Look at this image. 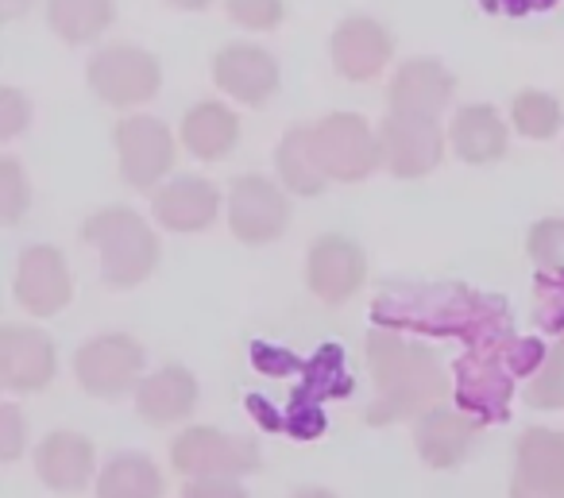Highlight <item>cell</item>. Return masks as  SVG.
Masks as SVG:
<instances>
[{"label":"cell","instance_id":"cell-16","mask_svg":"<svg viewBox=\"0 0 564 498\" xmlns=\"http://www.w3.org/2000/svg\"><path fill=\"white\" fill-rule=\"evenodd\" d=\"M453 74L433 58H410L399 66L387 89V105L394 117H417V120H437L453 101Z\"/></svg>","mask_w":564,"mask_h":498},{"label":"cell","instance_id":"cell-12","mask_svg":"<svg viewBox=\"0 0 564 498\" xmlns=\"http://www.w3.org/2000/svg\"><path fill=\"white\" fill-rule=\"evenodd\" d=\"M74 282L63 251L51 243H35L20 256L17 263V302L32 317H55L70 305Z\"/></svg>","mask_w":564,"mask_h":498},{"label":"cell","instance_id":"cell-21","mask_svg":"<svg viewBox=\"0 0 564 498\" xmlns=\"http://www.w3.org/2000/svg\"><path fill=\"white\" fill-rule=\"evenodd\" d=\"M448 143H453V151L464 163L484 166L499 163L507 155L510 132L491 105H464V109H456L453 124H448Z\"/></svg>","mask_w":564,"mask_h":498},{"label":"cell","instance_id":"cell-27","mask_svg":"<svg viewBox=\"0 0 564 498\" xmlns=\"http://www.w3.org/2000/svg\"><path fill=\"white\" fill-rule=\"evenodd\" d=\"M525 402L538 410H561L564 405V336L553 351L545 356V364L538 367V375L525 387Z\"/></svg>","mask_w":564,"mask_h":498},{"label":"cell","instance_id":"cell-24","mask_svg":"<svg viewBox=\"0 0 564 498\" xmlns=\"http://www.w3.org/2000/svg\"><path fill=\"white\" fill-rule=\"evenodd\" d=\"M97 498H163V472L143 452H120L97 475Z\"/></svg>","mask_w":564,"mask_h":498},{"label":"cell","instance_id":"cell-18","mask_svg":"<svg viewBox=\"0 0 564 498\" xmlns=\"http://www.w3.org/2000/svg\"><path fill=\"white\" fill-rule=\"evenodd\" d=\"M35 472L58 495H78L94 483V444L70 429H55L35 448Z\"/></svg>","mask_w":564,"mask_h":498},{"label":"cell","instance_id":"cell-23","mask_svg":"<svg viewBox=\"0 0 564 498\" xmlns=\"http://www.w3.org/2000/svg\"><path fill=\"white\" fill-rule=\"evenodd\" d=\"M274 166H279L282 186L291 194L302 197H317L325 186H329V174L322 171V159L314 151V128L299 124L282 136L279 151H274Z\"/></svg>","mask_w":564,"mask_h":498},{"label":"cell","instance_id":"cell-11","mask_svg":"<svg viewBox=\"0 0 564 498\" xmlns=\"http://www.w3.org/2000/svg\"><path fill=\"white\" fill-rule=\"evenodd\" d=\"M510 498H564V433L533 425L518 436Z\"/></svg>","mask_w":564,"mask_h":498},{"label":"cell","instance_id":"cell-8","mask_svg":"<svg viewBox=\"0 0 564 498\" xmlns=\"http://www.w3.org/2000/svg\"><path fill=\"white\" fill-rule=\"evenodd\" d=\"M112 143H117L120 174L128 186L135 190H155L159 182L171 174L174 166V136L163 120L155 117H124L112 128Z\"/></svg>","mask_w":564,"mask_h":498},{"label":"cell","instance_id":"cell-20","mask_svg":"<svg viewBox=\"0 0 564 498\" xmlns=\"http://www.w3.org/2000/svg\"><path fill=\"white\" fill-rule=\"evenodd\" d=\"M197 405V379L186 367H163V371L148 375L135 387V413L148 425H174V421L189 418Z\"/></svg>","mask_w":564,"mask_h":498},{"label":"cell","instance_id":"cell-35","mask_svg":"<svg viewBox=\"0 0 564 498\" xmlns=\"http://www.w3.org/2000/svg\"><path fill=\"white\" fill-rule=\"evenodd\" d=\"M171 9H182V12H202V9H209L213 0H166Z\"/></svg>","mask_w":564,"mask_h":498},{"label":"cell","instance_id":"cell-26","mask_svg":"<svg viewBox=\"0 0 564 498\" xmlns=\"http://www.w3.org/2000/svg\"><path fill=\"white\" fill-rule=\"evenodd\" d=\"M510 120H514V128L525 140H553L564 112L556 97L541 94V89H522L514 97V105H510Z\"/></svg>","mask_w":564,"mask_h":498},{"label":"cell","instance_id":"cell-28","mask_svg":"<svg viewBox=\"0 0 564 498\" xmlns=\"http://www.w3.org/2000/svg\"><path fill=\"white\" fill-rule=\"evenodd\" d=\"M530 259L541 267V271H564V217H545L530 228Z\"/></svg>","mask_w":564,"mask_h":498},{"label":"cell","instance_id":"cell-14","mask_svg":"<svg viewBox=\"0 0 564 498\" xmlns=\"http://www.w3.org/2000/svg\"><path fill=\"white\" fill-rule=\"evenodd\" d=\"M55 379V344L40 328H0V387L17 394H35Z\"/></svg>","mask_w":564,"mask_h":498},{"label":"cell","instance_id":"cell-3","mask_svg":"<svg viewBox=\"0 0 564 498\" xmlns=\"http://www.w3.org/2000/svg\"><path fill=\"white\" fill-rule=\"evenodd\" d=\"M314 151L329 182H364L371 171L383 166L379 132L360 112H329L314 124Z\"/></svg>","mask_w":564,"mask_h":498},{"label":"cell","instance_id":"cell-9","mask_svg":"<svg viewBox=\"0 0 564 498\" xmlns=\"http://www.w3.org/2000/svg\"><path fill=\"white\" fill-rule=\"evenodd\" d=\"M448 132H441L437 120H417V117H394L379 124V148H383V166L394 178H425L441 166L445 159Z\"/></svg>","mask_w":564,"mask_h":498},{"label":"cell","instance_id":"cell-10","mask_svg":"<svg viewBox=\"0 0 564 498\" xmlns=\"http://www.w3.org/2000/svg\"><path fill=\"white\" fill-rule=\"evenodd\" d=\"M368 282V256L356 240L340 232H325L306 256V286L325 305H345Z\"/></svg>","mask_w":564,"mask_h":498},{"label":"cell","instance_id":"cell-13","mask_svg":"<svg viewBox=\"0 0 564 498\" xmlns=\"http://www.w3.org/2000/svg\"><path fill=\"white\" fill-rule=\"evenodd\" d=\"M213 82L220 94L240 105H267L279 89V63L271 51L251 47V43H228L213 55Z\"/></svg>","mask_w":564,"mask_h":498},{"label":"cell","instance_id":"cell-31","mask_svg":"<svg viewBox=\"0 0 564 498\" xmlns=\"http://www.w3.org/2000/svg\"><path fill=\"white\" fill-rule=\"evenodd\" d=\"M28 120H32L28 97L12 86L0 89V140H17V136L28 128Z\"/></svg>","mask_w":564,"mask_h":498},{"label":"cell","instance_id":"cell-36","mask_svg":"<svg viewBox=\"0 0 564 498\" xmlns=\"http://www.w3.org/2000/svg\"><path fill=\"white\" fill-rule=\"evenodd\" d=\"M291 498H337L333 490H325V487H302L299 495H291Z\"/></svg>","mask_w":564,"mask_h":498},{"label":"cell","instance_id":"cell-7","mask_svg":"<svg viewBox=\"0 0 564 498\" xmlns=\"http://www.w3.org/2000/svg\"><path fill=\"white\" fill-rule=\"evenodd\" d=\"M291 225V197L263 174H240L228 186V228L240 243H271Z\"/></svg>","mask_w":564,"mask_h":498},{"label":"cell","instance_id":"cell-5","mask_svg":"<svg viewBox=\"0 0 564 498\" xmlns=\"http://www.w3.org/2000/svg\"><path fill=\"white\" fill-rule=\"evenodd\" d=\"M174 472L189 479H236L259 467V452L251 441L232 433H220L213 425H194L171 441Z\"/></svg>","mask_w":564,"mask_h":498},{"label":"cell","instance_id":"cell-32","mask_svg":"<svg viewBox=\"0 0 564 498\" xmlns=\"http://www.w3.org/2000/svg\"><path fill=\"white\" fill-rule=\"evenodd\" d=\"M24 452V418L17 405H0V459H17Z\"/></svg>","mask_w":564,"mask_h":498},{"label":"cell","instance_id":"cell-30","mask_svg":"<svg viewBox=\"0 0 564 498\" xmlns=\"http://www.w3.org/2000/svg\"><path fill=\"white\" fill-rule=\"evenodd\" d=\"M225 12L232 24L248 28V32H271L286 17L282 0H225Z\"/></svg>","mask_w":564,"mask_h":498},{"label":"cell","instance_id":"cell-1","mask_svg":"<svg viewBox=\"0 0 564 498\" xmlns=\"http://www.w3.org/2000/svg\"><path fill=\"white\" fill-rule=\"evenodd\" d=\"M368 364L371 375H376V402L368 410L371 425L417 421L422 413L445 405V367L425 344H414L406 336L379 328V333L368 336Z\"/></svg>","mask_w":564,"mask_h":498},{"label":"cell","instance_id":"cell-4","mask_svg":"<svg viewBox=\"0 0 564 498\" xmlns=\"http://www.w3.org/2000/svg\"><path fill=\"white\" fill-rule=\"evenodd\" d=\"M89 89L101 97L112 109H132V105H148L151 97L163 86V66L151 51L143 47H128V43H117V47H105L89 58Z\"/></svg>","mask_w":564,"mask_h":498},{"label":"cell","instance_id":"cell-29","mask_svg":"<svg viewBox=\"0 0 564 498\" xmlns=\"http://www.w3.org/2000/svg\"><path fill=\"white\" fill-rule=\"evenodd\" d=\"M28 205H32V186H28L20 163L17 159H0V220L17 225Z\"/></svg>","mask_w":564,"mask_h":498},{"label":"cell","instance_id":"cell-17","mask_svg":"<svg viewBox=\"0 0 564 498\" xmlns=\"http://www.w3.org/2000/svg\"><path fill=\"white\" fill-rule=\"evenodd\" d=\"M220 213V190L209 178L182 174L155 190V220L171 232H205Z\"/></svg>","mask_w":564,"mask_h":498},{"label":"cell","instance_id":"cell-34","mask_svg":"<svg viewBox=\"0 0 564 498\" xmlns=\"http://www.w3.org/2000/svg\"><path fill=\"white\" fill-rule=\"evenodd\" d=\"M28 9H32V0H0V17H4V20L24 17Z\"/></svg>","mask_w":564,"mask_h":498},{"label":"cell","instance_id":"cell-33","mask_svg":"<svg viewBox=\"0 0 564 498\" xmlns=\"http://www.w3.org/2000/svg\"><path fill=\"white\" fill-rule=\"evenodd\" d=\"M182 498H248V490L236 479H189Z\"/></svg>","mask_w":564,"mask_h":498},{"label":"cell","instance_id":"cell-2","mask_svg":"<svg viewBox=\"0 0 564 498\" xmlns=\"http://www.w3.org/2000/svg\"><path fill=\"white\" fill-rule=\"evenodd\" d=\"M86 243L101 251V279L112 290H132L159 267V236L135 209H101L82 228Z\"/></svg>","mask_w":564,"mask_h":498},{"label":"cell","instance_id":"cell-6","mask_svg":"<svg viewBox=\"0 0 564 498\" xmlns=\"http://www.w3.org/2000/svg\"><path fill=\"white\" fill-rule=\"evenodd\" d=\"M74 375L94 398H120L143 382V348L128 333L94 336L74 356Z\"/></svg>","mask_w":564,"mask_h":498},{"label":"cell","instance_id":"cell-25","mask_svg":"<svg viewBox=\"0 0 564 498\" xmlns=\"http://www.w3.org/2000/svg\"><path fill=\"white\" fill-rule=\"evenodd\" d=\"M117 4L112 0H47V24L63 43H94L109 32Z\"/></svg>","mask_w":564,"mask_h":498},{"label":"cell","instance_id":"cell-22","mask_svg":"<svg viewBox=\"0 0 564 498\" xmlns=\"http://www.w3.org/2000/svg\"><path fill=\"white\" fill-rule=\"evenodd\" d=\"M182 143L202 163H217L240 140V117L220 101H202L182 117Z\"/></svg>","mask_w":564,"mask_h":498},{"label":"cell","instance_id":"cell-15","mask_svg":"<svg viewBox=\"0 0 564 498\" xmlns=\"http://www.w3.org/2000/svg\"><path fill=\"white\" fill-rule=\"evenodd\" d=\"M329 55L340 78L371 82L387 71V63H391V55H394V43L379 20L348 17V20H340L337 32H333Z\"/></svg>","mask_w":564,"mask_h":498},{"label":"cell","instance_id":"cell-19","mask_svg":"<svg viewBox=\"0 0 564 498\" xmlns=\"http://www.w3.org/2000/svg\"><path fill=\"white\" fill-rule=\"evenodd\" d=\"M479 436V421L468 418V413L456 410H430L414 421V444L417 456L430 467H456L468 459L471 444Z\"/></svg>","mask_w":564,"mask_h":498}]
</instances>
